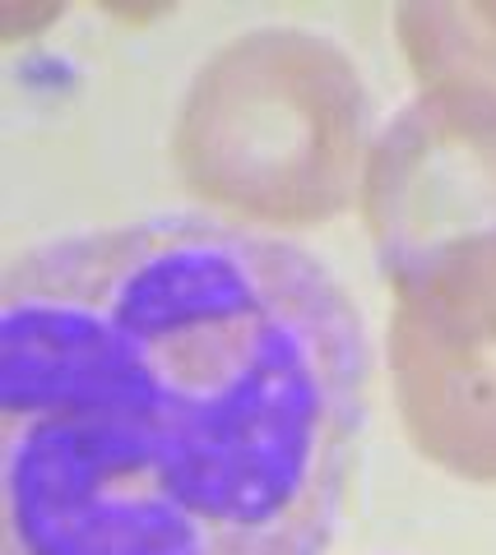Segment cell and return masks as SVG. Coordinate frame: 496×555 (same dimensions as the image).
<instances>
[{"label": "cell", "instance_id": "obj_5", "mask_svg": "<svg viewBox=\"0 0 496 555\" xmlns=\"http://www.w3.org/2000/svg\"><path fill=\"white\" fill-rule=\"evenodd\" d=\"M395 38L422 89L496 102V0L399 5Z\"/></svg>", "mask_w": 496, "mask_h": 555}, {"label": "cell", "instance_id": "obj_2", "mask_svg": "<svg viewBox=\"0 0 496 555\" xmlns=\"http://www.w3.org/2000/svg\"><path fill=\"white\" fill-rule=\"evenodd\" d=\"M367 153L363 75L306 28H255L218 47L186 89L173 130L191 195L279 228H316L348 208Z\"/></svg>", "mask_w": 496, "mask_h": 555}, {"label": "cell", "instance_id": "obj_1", "mask_svg": "<svg viewBox=\"0 0 496 555\" xmlns=\"http://www.w3.org/2000/svg\"><path fill=\"white\" fill-rule=\"evenodd\" d=\"M367 343L344 283L237 222L33 246L0 283V555H325Z\"/></svg>", "mask_w": 496, "mask_h": 555}, {"label": "cell", "instance_id": "obj_4", "mask_svg": "<svg viewBox=\"0 0 496 555\" xmlns=\"http://www.w3.org/2000/svg\"><path fill=\"white\" fill-rule=\"evenodd\" d=\"M357 199L385 273L496 232V102L422 89L371 144Z\"/></svg>", "mask_w": 496, "mask_h": 555}, {"label": "cell", "instance_id": "obj_3", "mask_svg": "<svg viewBox=\"0 0 496 555\" xmlns=\"http://www.w3.org/2000/svg\"><path fill=\"white\" fill-rule=\"evenodd\" d=\"M385 366L418 454L496 486V232L390 269Z\"/></svg>", "mask_w": 496, "mask_h": 555}]
</instances>
